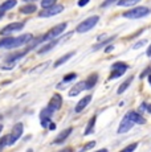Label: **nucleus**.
Returning a JSON list of instances; mask_svg holds the SVG:
<instances>
[{
  "instance_id": "obj_8",
  "label": "nucleus",
  "mask_w": 151,
  "mask_h": 152,
  "mask_svg": "<svg viewBox=\"0 0 151 152\" xmlns=\"http://www.w3.org/2000/svg\"><path fill=\"white\" fill-rule=\"evenodd\" d=\"M72 34H73V32H69V33L66 34V36L64 37L62 40H54V39H53V41H51L49 44H46V45H44V46H43V48H40L39 50H37V53H39V54H44V53H46V52H49V50H51V49H53L54 46L57 45V44H60L61 41H64V40L69 39V37H70Z\"/></svg>"
},
{
  "instance_id": "obj_44",
  "label": "nucleus",
  "mask_w": 151,
  "mask_h": 152,
  "mask_svg": "<svg viewBox=\"0 0 151 152\" xmlns=\"http://www.w3.org/2000/svg\"><path fill=\"white\" fill-rule=\"evenodd\" d=\"M3 16V12H0V17H1Z\"/></svg>"
},
{
  "instance_id": "obj_35",
  "label": "nucleus",
  "mask_w": 151,
  "mask_h": 152,
  "mask_svg": "<svg viewBox=\"0 0 151 152\" xmlns=\"http://www.w3.org/2000/svg\"><path fill=\"white\" fill-rule=\"evenodd\" d=\"M90 0H78V7H85L86 4H89Z\"/></svg>"
},
{
  "instance_id": "obj_28",
  "label": "nucleus",
  "mask_w": 151,
  "mask_h": 152,
  "mask_svg": "<svg viewBox=\"0 0 151 152\" xmlns=\"http://www.w3.org/2000/svg\"><path fill=\"white\" fill-rule=\"evenodd\" d=\"M40 121H41V126L44 128H48L49 124L52 123V118H40Z\"/></svg>"
},
{
  "instance_id": "obj_4",
  "label": "nucleus",
  "mask_w": 151,
  "mask_h": 152,
  "mask_svg": "<svg viewBox=\"0 0 151 152\" xmlns=\"http://www.w3.org/2000/svg\"><path fill=\"white\" fill-rule=\"evenodd\" d=\"M23 130H24V126H23V123H16L15 126H13L11 134L8 135V145H12L16 140H19L20 138H21Z\"/></svg>"
},
{
  "instance_id": "obj_9",
  "label": "nucleus",
  "mask_w": 151,
  "mask_h": 152,
  "mask_svg": "<svg viewBox=\"0 0 151 152\" xmlns=\"http://www.w3.org/2000/svg\"><path fill=\"white\" fill-rule=\"evenodd\" d=\"M61 106H62V97L56 93V94L52 95L51 101H49L48 107H49V109H52L53 111H59L61 109Z\"/></svg>"
},
{
  "instance_id": "obj_23",
  "label": "nucleus",
  "mask_w": 151,
  "mask_h": 152,
  "mask_svg": "<svg viewBox=\"0 0 151 152\" xmlns=\"http://www.w3.org/2000/svg\"><path fill=\"white\" fill-rule=\"evenodd\" d=\"M114 39H115V36H111V37H107V39L102 40V41H101V42H98L97 45H94V46H93V50H98V49L103 48V46H105V45H109V44Z\"/></svg>"
},
{
  "instance_id": "obj_39",
  "label": "nucleus",
  "mask_w": 151,
  "mask_h": 152,
  "mask_svg": "<svg viewBox=\"0 0 151 152\" xmlns=\"http://www.w3.org/2000/svg\"><path fill=\"white\" fill-rule=\"evenodd\" d=\"M146 54H147V56H149V57H151V46H149V49H147Z\"/></svg>"
},
{
  "instance_id": "obj_41",
  "label": "nucleus",
  "mask_w": 151,
  "mask_h": 152,
  "mask_svg": "<svg viewBox=\"0 0 151 152\" xmlns=\"http://www.w3.org/2000/svg\"><path fill=\"white\" fill-rule=\"evenodd\" d=\"M147 78H149V83L151 85V73H150V74H149V75H147Z\"/></svg>"
},
{
  "instance_id": "obj_20",
  "label": "nucleus",
  "mask_w": 151,
  "mask_h": 152,
  "mask_svg": "<svg viewBox=\"0 0 151 152\" xmlns=\"http://www.w3.org/2000/svg\"><path fill=\"white\" fill-rule=\"evenodd\" d=\"M97 81H98V74H97V73H94V74H92L90 77H89L88 80L85 81V85H86V90H89V89H93V87L95 86V83H97Z\"/></svg>"
},
{
  "instance_id": "obj_3",
  "label": "nucleus",
  "mask_w": 151,
  "mask_h": 152,
  "mask_svg": "<svg viewBox=\"0 0 151 152\" xmlns=\"http://www.w3.org/2000/svg\"><path fill=\"white\" fill-rule=\"evenodd\" d=\"M127 69H129V65H127V64L122 62V61L114 62L111 65V73H110V75H109V81L117 80V78L122 77V75L127 72Z\"/></svg>"
},
{
  "instance_id": "obj_37",
  "label": "nucleus",
  "mask_w": 151,
  "mask_h": 152,
  "mask_svg": "<svg viewBox=\"0 0 151 152\" xmlns=\"http://www.w3.org/2000/svg\"><path fill=\"white\" fill-rule=\"evenodd\" d=\"M113 49H114V46H113L111 44H109V46H107V48L105 49V53H109V52H111Z\"/></svg>"
},
{
  "instance_id": "obj_42",
  "label": "nucleus",
  "mask_w": 151,
  "mask_h": 152,
  "mask_svg": "<svg viewBox=\"0 0 151 152\" xmlns=\"http://www.w3.org/2000/svg\"><path fill=\"white\" fill-rule=\"evenodd\" d=\"M25 3H33V1H37V0H24Z\"/></svg>"
},
{
  "instance_id": "obj_34",
  "label": "nucleus",
  "mask_w": 151,
  "mask_h": 152,
  "mask_svg": "<svg viewBox=\"0 0 151 152\" xmlns=\"http://www.w3.org/2000/svg\"><path fill=\"white\" fill-rule=\"evenodd\" d=\"M150 73H151V68H147V69L144 70L143 73H141V75H139V77H141V80H142V78H144V77H146V75H149Z\"/></svg>"
},
{
  "instance_id": "obj_15",
  "label": "nucleus",
  "mask_w": 151,
  "mask_h": 152,
  "mask_svg": "<svg viewBox=\"0 0 151 152\" xmlns=\"http://www.w3.org/2000/svg\"><path fill=\"white\" fill-rule=\"evenodd\" d=\"M74 56V52H69V53H66V54H64L62 57H60L59 60L56 61V62L53 64V68H60L61 65H64V64L66 62V61H69L72 57Z\"/></svg>"
},
{
  "instance_id": "obj_10",
  "label": "nucleus",
  "mask_w": 151,
  "mask_h": 152,
  "mask_svg": "<svg viewBox=\"0 0 151 152\" xmlns=\"http://www.w3.org/2000/svg\"><path fill=\"white\" fill-rule=\"evenodd\" d=\"M24 28V23H12V24L7 25L0 31V34L4 36V34H8V33H12V32H17V31H21Z\"/></svg>"
},
{
  "instance_id": "obj_24",
  "label": "nucleus",
  "mask_w": 151,
  "mask_h": 152,
  "mask_svg": "<svg viewBox=\"0 0 151 152\" xmlns=\"http://www.w3.org/2000/svg\"><path fill=\"white\" fill-rule=\"evenodd\" d=\"M49 64H51V62H49V61H46V62H43L41 65H37L34 69H32L29 73H31V74H39V73L44 72V70H45L46 68H48V66H49Z\"/></svg>"
},
{
  "instance_id": "obj_27",
  "label": "nucleus",
  "mask_w": 151,
  "mask_h": 152,
  "mask_svg": "<svg viewBox=\"0 0 151 152\" xmlns=\"http://www.w3.org/2000/svg\"><path fill=\"white\" fill-rule=\"evenodd\" d=\"M76 78H77V74H76V73H69V74H66L65 77L62 78V82L64 83H68V82H70V81L76 80Z\"/></svg>"
},
{
  "instance_id": "obj_19",
  "label": "nucleus",
  "mask_w": 151,
  "mask_h": 152,
  "mask_svg": "<svg viewBox=\"0 0 151 152\" xmlns=\"http://www.w3.org/2000/svg\"><path fill=\"white\" fill-rule=\"evenodd\" d=\"M133 80H134V77H133V75H131V77H129L126 81H125V82H122V83H121V86L118 87V90H117V93H118V94H123V93L126 91L127 89H129V86H130V85H131Z\"/></svg>"
},
{
  "instance_id": "obj_21",
  "label": "nucleus",
  "mask_w": 151,
  "mask_h": 152,
  "mask_svg": "<svg viewBox=\"0 0 151 152\" xmlns=\"http://www.w3.org/2000/svg\"><path fill=\"white\" fill-rule=\"evenodd\" d=\"M15 37H4V39L0 40V48H5V49H11L12 48V44Z\"/></svg>"
},
{
  "instance_id": "obj_36",
  "label": "nucleus",
  "mask_w": 151,
  "mask_h": 152,
  "mask_svg": "<svg viewBox=\"0 0 151 152\" xmlns=\"http://www.w3.org/2000/svg\"><path fill=\"white\" fill-rule=\"evenodd\" d=\"M146 106H147V104L146 103H142L141 104V106H139V109H138V111H139V113H143V111H146Z\"/></svg>"
},
{
  "instance_id": "obj_30",
  "label": "nucleus",
  "mask_w": 151,
  "mask_h": 152,
  "mask_svg": "<svg viewBox=\"0 0 151 152\" xmlns=\"http://www.w3.org/2000/svg\"><path fill=\"white\" fill-rule=\"evenodd\" d=\"M146 44H147V40H141V41L135 42L134 45H133V48H134V49H141L142 46H144Z\"/></svg>"
},
{
  "instance_id": "obj_18",
  "label": "nucleus",
  "mask_w": 151,
  "mask_h": 152,
  "mask_svg": "<svg viewBox=\"0 0 151 152\" xmlns=\"http://www.w3.org/2000/svg\"><path fill=\"white\" fill-rule=\"evenodd\" d=\"M36 10H37V7L34 4H32V3L23 5V7H20V12L24 13V15H31V13L36 12Z\"/></svg>"
},
{
  "instance_id": "obj_5",
  "label": "nucleus",
  "mask_w": 151,
  "mask_h": 152,
  "mask_svg": "<svg viewBox=\"0 0 151 152\" xmlns=\"http://www.w3.org/2000/svg\"><path fill=\"white\" fill-rule=\"evenodd\" d=\"M66 27H68V24H66V23H62V24H59V25H56V27H53V28L51 29V31L48 32V33L44 34L45 41H46V40H53V39H57V37H59L60 34L62 33V32L66 29Z\"/></svg>"
},
{
  "instance_id": "obj_22",
  "label": "nucleus",
  "mask_w": 151,
  "mask_h": 152,
  "mask_svg": "<svg viewBox=\"0 0 151 152\" xmlns=\"http://www.w3.org/2000/svg\"><path fill=\"white\" fill-rule=\"evenodd\" d=\"M139 1H142V0H118L117 5H119V7H134Z\"/></svg>"
},
{
  "instance_id": "obj_7",
  "label": "nucleus",
  "mask_w": 151,
  "mask_h": 152,
  "mask_svg": "<svg viewBox=\"0 0 151 152\" xmlns=\"http://www.w3.org/2000/svg\"><path fill=\"white\" fill-rule=\"evenodd\" d=\"M135 123L131 121V118H130V115H129V113L126 114V115L123 116V119L121 121V123H119V127H118V131L117 132L118 134H126L127 131H130L133 128V126H134Z\"/></svg>"
},
{
  "instance_id": "obj_1",
  "label": "nucleus",
  "mask_w": 151,
  "mask_h": 152,
  "mask_svg": "<svg viewBox=\"0 0 151 152\" xmlns=\"http://www.w3.org/2000/svg\"><path fill=\"white\" fill-rule=\"evenodd\" d=\"M150 13V8L149 7H144V5H139V7H134L131 10L126 11L125 13H122V16L125 19H142V17L147 16Z\"/></svg>"
},
{
  "instance_id": "obj_31",
  "label": "nucleus",
  "mask_w": 151,
  "mask_h": 152,
  "mask_svg": "<svg viewBox=\"0 0 151 152\" xmlns=\"http://www.w3.org/2000/svg\"><path fill=\"white\" fill-rule=\"evenodd\" d=\"M136 147H138V143H133V144H130V145H127V147H125V148H123V151H125V152L134 151Z\"/></svg>"
},
{
  "instance_id": "obj_2",
  "label": "nucleus",
  "mask_w": 151,
  "mask_h": 152,
  "mask_svg": "<svg viewBox=\"0 0 151 152\" xmlns=\"http://www.w3.org/2000/svg\"><path fill=\"white\" fill-rule=\"evenodd\" d=\"M100 21V16H90L88 17V19H85L84 21H81L80 24L77 25V28H76V32H78V33H86V32H89L90 29H93L97 25V23Z\"/></svg>"
},
{
  "instance_id": "obj_13",
  "label": "nucleus",
  "mask_w": 151,
  "mask_h": 152,
  "mask_svg": "<svg viewBox=\"0 0 151 152\" xmlns=\"http://www.w3.org/2000/svg\"><path fill=\"white\" fill-rule=\"evenodd\" d=\"M72 131H73V128L69 127V128H66V130H64L62 132H60L59 135H57L56 138H54L53 144H61V143H64L66 139H68V136L72 134Z\"/></svg>"
},
{
  "instance_id": "obj_11",
  "label": "nucleus",
  "mask_w": 151,
  "mask_h": 152,
  "mask_svg": "<svg viewBox=\"0 0 151 152\" xmlns=\"http://www.w3.org/2000/svg\"><path fill=\"white\" fill-rule=\"evenodd\" d=\"M90 101H92V95H86V97H84L82 99H80V102H78L74 107V113H77V114L82 113V111L86 109V106L90 103Z\"/></svg>"
},
{
  "instance_id": "obj_6",
  "label": "nucleus",
  "mask_w": 151,
  "mask_h": 152,
  "mask_svg": "<svg viewBox=\"0 0 151 152\" xmlns=\"http://www.w3.org/2000/svg\"><path fill=\"white\" fill-rule=\"evenodd\" d=\"M64 11V5H60V4H54L49 8H45L40 12L39 16L40 17H52V16H56V15L61 13Z\"/></svg>"
},
{
  "instance_id": "obj_33",
  "label": "nucleus",
  "mask_w": 151,
  "mask_h": 152,
  "mask_svg": "<svg viewBox=\"0 0 151 152\" xmlns=\"http://www.w3.org/2000/svg\"><path fill=\"white\" fill-rule=\"evenodd\" d=\"M115 1H118V0H105V1L101 4V8H106V7H109V5H111L113 3H115Z\"/></svg>"
},
{
  "instance_id": "obj_12",
  "label": "nucleus",
  "mask_w": 151,
  "mask_h": 152,
  "mask_svg": "<svg viewBox=\"0 0 151 152\" xmlns=\"http://www.w3.org/2000/svg\"><path fill=\"white\" fill-rule=\"evenodd\" d=\"M84 90H86L85 81H80V82H77L70 89V91H69V97H77V95L80 94L81 91H84Z\"/></svg>"
},
{
  "instance_id": "obj_29",
  "label": "nucleus",
  "mask_w": 151,
  "mask_h": 152,
  "mask_svg": "<svg viewBox=\"0 0 151 152\" xmlns=\"http://www.w3.org/2000/svg\"><path fill=\"white\" fill-rule=\"evenodd\" d=\"M7 145H8V135H5L0 139V151H1L4 147H7Z\"/></svg>"
},
{
  "instance_id": "obj_32",
  "label": "nucleus",
  "mask_w": 151,
  "mask_h": 152,
  "mask_svg": "<svg viewBox=\"0 0 151 152\" xmlns=\"http://www.w3.org/2000/svg\"><path fill=\"white\" fill-rule=\"evenodd\" d=\"M95 147V142L93 140V142H90V143H88V144H85L82 147V151H88V150H92V148H94Z\"/></svg>"
},
{
  "instance_id": "obj_16",
  "label": "nucleus",
  "mask_w": 151,
  "mask_h": 152,
  "mask_svg": "<svg viewBox=\"0 0 151 152\" xmlns=\"http://www.w3.org/2000/svg\"><path fill=\"white\" fill-rule=\"evenodd\" d=\"M16 4H17L16 0H5L3 4H0V12H5L8 10H12Z\"/></svg>"
},
{
  "instance_id": "obj_40",
  "label": "nucleus",
  "mask_w": 151,
  "mask_h": 152,
  "mask_svg": "<svg viewBox=\"0 0 151 152\" xmlns=\"http://www.w3.org/2000/svg\"><path fill=\"white\" fill-rule=\"evenodd\" d=\"M146 111H149V113L151 114V104H147L146 106Z\"/></svg>"
},
{
  "instance_id": "obj_14",
  "label": "nucleus",
  "mask_w": 151,
  "mask_h": 152,
  "mask_svg": "<svg viewBox=\"0 0 151 152\" xmlns=\"http://www.w3.org/2000/svg\"><path fill=\"white\" fill-rule=\"evenodd\" d=\"M129 115H130L131 121L134 122L135 124H144L146 123V119L142 116V114L139 113V111H130Z\"/></svg>"
},
{
  "instance_id": "obj_25",
  "label": "nucleus",
  "mask_w": 151,
  "mask_h": 152,
  "mask_svg": "<svg viewBox=\"0 0 151 152\" xmlns=\"http://www.w3.org/2000/svg\"><path fill=\"white\" fill-rule=\"evenodd\" d=\"M54 111L52 109H49V107H46V109L41 110V113H40V118H52V115H53Z\"/></svg>"
},
{
  "instance_id": "obj_38",
  "label": "nucleus",
  "mask_w": 151,
  "mask_h": 152,
  "mask_svg": "<svg viewBox=\"0 0 151 152\" xmlns=\"http://www.w3.org/2000/svg\"><path fill=\"white\" fill-rule=\"evenodd\" d=\"M48 128H49V130H54V128H56V124H54V123H51Z\"/></svg>"
},
{
  "instance_id": "obj_17",
  "label": "nucleus",
  "mask_w": 151,
  "mask_h": 152,
  "mask_svg": "<svg viewBox=\"0 0 151 152\" xmlns=\"http://www.w3.org/2000/svg\"><path fill=\"white\" fill-rule=\"evenodd\" d=\"M95 121H97V116H92L90 121H89L88 126H86L85 128V132H84V135H90V134L94 132V127H95Z\"/></svg>"
},
{
  "instance_id": "obj_26",
  "label": "nucleus",
  "mask_w": 151,
  "mask_h": 152,
  "mask_svg": "<svg viewBox=\"0 0 151 152\" xmlns=\"http://www.w3.org/2000/svg\"><path fill=\"white\" fill-rule=\"evenodd\" d=\"M57 3V0H41V8L45 10V8H49L52 5H54Z\"/></svg>"
},
{
  "instance_id": "obj_43",
  "label": "nucleus",
  "mask_w": 151,
  "mask_h": 152,
  "mask_svg": "<svg viewBox=\"0 0 151 152\" xmlns=\"http://www.w3.org/2000/svg\"><path fill=\"white\" fill-rule=\"evenodd\" d=\"M1 131H3V124H0V134H1Z\"/></svg>"
}]
</instances>
